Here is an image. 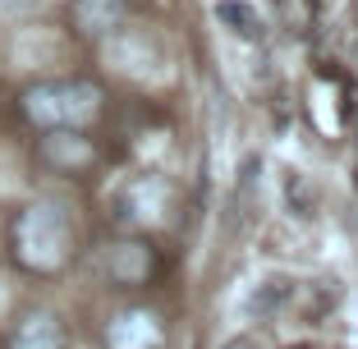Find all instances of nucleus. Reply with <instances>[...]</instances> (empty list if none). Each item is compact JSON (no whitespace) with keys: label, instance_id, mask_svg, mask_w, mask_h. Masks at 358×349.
<instances>
[{"label":"nucleus","instance_id":"0eeeda50","mask_svg":"<svg viewBox=\"0 0 358 349\" xmlns=\"http://www.w3.org/2000/svg\"><path fill=\"white\" fill-rule=\"evenodd\" d=\"M216 14H221L225 23H230L234 32H243V37H257V14L243 5V0H221L216 5Z\"/></svg>","mask_w":358,"mask_h":349},{"label":"nucleus","instance_id":"f257e3e1","mask_svg":"<svg viewBox=\"0 0 358 349\" xmlns=\"http://www.w3.org/2000/svg\"><path fill=\"white\" fill-rule=\"evenodd\" d=\"M10 243H14V257L19 266L28 271H60L69 262V248H74V225H69V212H64L60 202L42 198L23 207L19 221L10 230Z\"/></svg>","mask_w":358,"mask_h":349},{"label":"nucleus","instance_id":"1a4fd4ad","mask_svg":"<svg viewBox=\"0 0 358 349\" xmlns=\"http://www.w3.org/2000/svg\"><path fill=\"white\" fill-rule=\"evenodd\" d=\"M37 0H0V14H23V10H32Z\"/></svg>","mask_w":358,"mask_h":349},{"label":"nucleus","instance_id":"9d476101","mask_svg":"<svg viewBox=\"0 0 358 349\" xmlns=\"http://www.w3.org/2000/svg\"><path fill=\"white\" fill-rule=\"evenodd\" d=\"M230 349H253V345H248V340H239V345H230Z\"/></svg>","mask_w":358,"mask_h":349},{"label":"nucleus","instance_id":"39448f33","mask_svg":"<svg viewBox=\"0 0 358 349\" xmlns=\"http://www.w3.org/2000/svg\"><path fill=\"white\" fill-rule=\"evenodd\" d=\"M42 157L51 161V166H60V170H78V166L92 161V143H87L78 129H46Z\"/></svg>","mask_w":358,"mask_h":349},{"label":"nucleus","instance_id":"f03ea898","mask_svg":"<svg viewBox=\"0 0 358 349\" xmlns=\"http://www.w3.org/2000/svg\"><path fill=\"white\" fill-rule=\"evenodd\" d=\"M19 111L37 129H83L101 111V87L87 78H60V83H37L19 97Z\"/></svg>","mask_w":358,"mask_h":349},{"label":"nucleus","instance_id":"423d86ee","mask_svg":"<svg viewBox=\"0 0 358 349\" xmlns=\"http://www.w3.org/2000/svg\"><path fill=\"white\" fill-rule=\"evenodd\" d=\"M157 340V327H152V318H143V313H134V318H120L115 327H110V345L115 349H143Z\"/></svg>","mask_w":358,"mask_h":349},{"label":"nucleus","instance_id":"6e6552de","mask_svg":"<svg viewBox=\"0 0 358 349\" xmlns=\"http://www.w3.org/2000/svg\"><path fill=\"white\" fill-rule=\"evenodd\" d=\"M275 10H280V19L294 32H303L313 23V0H275Z\"/></svg>","mask_w":358,"mask_h":349},{"label":"nucleus","instance_id":"7ed1b4c3","mask_svg":"<svg viewBox=\"0 0 358 349\" xmlns=\"http://www.w3.org/2000/svg\"><path fill=\"white\" fill-rule=\"evenodd\" d=\"M124 0H74L69 5V19H74V32L87 37V42H106L110 32L124 28Z\"/></svg>","mask_w":358,"mask_h":349},{"label":"nucleus","instance_id":"20e7f679","mask_svg":"<svg viewBox=\"0 0 358 349\" xmlns=\"http://www.w3.org/2000/svg\"><path fill=\"white\" fill-rule=\"evenodd\" d=\"M10 349H64L60 318H55V313H46V308L23 313V318L14 322V331H10Z\"/></svg>","mask_w":358,"mask_h":349}]
</instances>
